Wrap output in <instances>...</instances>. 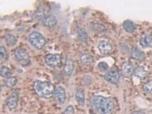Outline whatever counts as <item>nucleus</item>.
<instances>
[{"label":"nucleus","instance_id":"1","mask_svg":"<svg viewBox=\"0 0 152 114\" xmlns=\"http://www.w3.org/2000/svg\"><path fill=\"white\" fill-rule=\"evenodd\" d=\"M92 109L97 114H113L115 107V100L113 97H105L101 95H94L91 98Z\"/></svg>","mask_w":152,"mask_h":114},{"label":"nucleus","instance_id":"2","mask_svg":"<svg viewBox=\"0 0 152 114\" xmlns=\"http://www.w3.org/2000/svg\"><path fill=\"white\" fill-rule=\"evenodd\" d=\"M34 89L37 94L44 99H50L54 94L53 86L49 81H36L34 84Z\"/></svg>","mask_w":152,"mask_h":114},{"label":"nucleus","instance_id":"3","mask_svg":"<svg viewBox=\"0 0 152 114\" xmlns=\"http://www.w3.org/2000/svg\"><path fill=\"white\" fill-rule=\"evenodd\" d=\"M30 43L37 50H42L46 45V39L37 31L31 32L28 37Z\"/></svg>","mask_w":152,"mask_h":114},{"label":"nucleus","instance_id":"4","mask_svg":"<svg viewBox=\"0 0 152 114\" xmlns=\"http://www.w3.org/2000/svg\"><path fill=\"white\" fill-rule=\"evenodd\" d=\"M14 55L16 60L23 66H26L31 63L28 53L22 48H17L14 50Z\"/></svg>","mask_w":152,"mask_h":114},{"label":"nucleus","instance_id":"5","mask_svg":"<svg viewBox=\"0 0 152 114\" xmlns=\"http://www.w3.org/2000/svg\"><path fill=\"white\" fill-rule=\"evenodd\" d=\"M119 72L117 68L113 67L104 75V79L112 85H117L119 81Z\"/></svg>","mask_w":152,"mask_h":114},{"label":"nucleus","instance_id":"6","mask_svg":"<svg viewBox=\"0 0 152 114\" xmlns=\"http://www.w3.org/2000/svg\"><path fill=\"white\" fill-rule=\"evenodd\" d=\"M45 62L49 67H57L62 63V57L59 54H47L45 56Z\"/></svg>","mask_w":152,"mask_h":114},{"label":"nucleus","instance_id":"7","mask_svg":"<svg viewBox=\"0 0 152 114\" xmlns=\"http://www.w3.org/2000/svg\"><path fill=\"white\" fill-rule=\"evenodd\" d=\"M54 97H55L56 101L57 104L62 105L66 102V94L65 88L62 86H58L56 90L54 91Z\"/></svg>","mask_w":152,"mask_h":114},{"label":"nucleus","instance_id":"8","mask_svg":"<svg viewBox=\"0 0 152 114\" xmlns=\"http://www.w3.org/2000/svg\"><path fill=\"white\" fill-rule=\"evenodd\" d=\"M42 24L44 26L47 27L49 28H53L56 26L57 24V19L53 15L48 13L44 16L43 20L41 21Z\"/></svg>","mask_w":152,"mask_h":114},{"label":"nucleus","instance_id":"9","mask_svg":"<svg viewBox=\"0 0 152 114\" xmlns=\"http://www.w3.org/2000/svg\"><path fill=\"white\" fill-rule=\"evenodd\" d=\"M122 75L124 78H130L133 75L135 70H134V66L132 63L130 62H125L122 65Z\"/></svg>","mask_w":152,"mask_h":114},{"label":"nucleus","instance_id":"10","mask_svg":"<svg viewBox=\"0 0 152 114\" xmlns=\"http://www.w3.org/2000/svg\"><path fill=\"white\" fill-rule=\"evenodd\" d=\"M98 50L100 53L103 55L109 54L112 51L113 47L110 42L107 40H100L98 43Z\"/></svg>","mask_w":152,"mask_h":114},{"label":"nucleus","instance_id":"11","mask_svg":"<svg viewBox=\"0 0 152 114\" xmlns=\"http://www.w3.org/2000/svg\"><path fill=\"white\" fill-rule=\"evenodd\" d=\"M18 92L15 91L8 97L6 104L10 110H14L17 107L18 102Z\"/></svg>","mask_w":152,"mask_h":114},{"label":"nucleus","instance_id":"12","mask_svg":"<svg viewBox=\"0 0 152 114\" xmlns=\"http://www.w3.org/2000/svg\"><path fill=\"white\" fill-rule=\"evenodd\" d=\"M131 56L133 59L139 62H142L145 59V53L136 47H133L131 50Z\"/></svg>","mask_w":152,"mask_h":114},{"label":"nucleus","instance_id":"13","mask_svg":"<svg viewBox=\"0 0 152 114\" xmlns=\"http://www.w3.org/2000/svg\"><path fill=\"white\" fill-rule=\"evenodd\" d=\"M139 43H140V45L144 48L152 47V36L147 34H143L141 36Z\"/></svg>","mask_w":152,"mask_h":114},{"label":"nucleus","instance_id":"14","mask_svg":"<svg viewBox=\"0 0 152 114\" xmlns=\"http://www.w3.org/2000/svg\"><path fill=\"white\" fill-rule=\"evenodd\" d=\"M74 62L70 58H67L64 66V72L66 75H71L74 71Z\"/></svg>","mask_w":152,"mask_h":114},{"label":"nucleus","instance_id":"15","mask_svg":"<svg viewBox=\"0 0 152 114\" xmlns=\"http://www.w3.org/2000/svg\"><path fill=\"white\" fill-rule=\"evenodd\" d=\"M76 34H77V37H78V39L82 43H88V34H87L86 31H85L82 28H79L77 29L76 31Z\"/></svg>","mask_w":152,"mask_h":114},{"label":"nucleus","instance_id":"16","mask_svg":"<svg viewBox=\"0 0 152 114\" xmlns=\"http://www.w3.org/2000/svg\"><path fill=\"white\" fill-rule=\"evenodd\" d=\"M134 75L139 78H145L148 75V72L142 66H138L135 69Z\"/></svg>","mask_w":152,"mask_h":114},{"label":"nucleus","instance_id":"17","mask_svg":"<svg viewBox=\"0 0 152 114\" xmlns=\"http://www.w3.org/2000/svg\"><path fill=\"white\" fill-rule=\"evenodd\" d=\"M123 29H124L127 33L130 34L133 33V32L135 31V29H136L135 24H134L132 21H130V20H126V21H125L123 24Z\"/></svg>","mask_w":152,"mask_h":114},{"label":"nucleus","instance_id":"18","mask_svg":"<svg viewBox=\"0 0 152 114\" xmlns=\"http://www.w3.org/2000/svg\"><path fill=\"white\" fill-rule=\"evenodd\" d=\"M17 38L12 34H7L5 36V42L9 47H13L17 43Z\"/></svg>","mask_w":152,"mask_h":114},{"label":"nucleus","instance_id":"19","mask_svg":"<svg viewBox=\"0 0 152 114\" xmlns=\"http://www.w3.org/2000/svg\"><path fill=\"white\" fill-rule=\"evenodd\" d=\"M75 100L79 105H84V104H85V92H84V91L82 90V89H81V88L78 89V90H77V91H76Z\"/></svg>","mask_w":152,"mask_h":114},{"label":"nucleus","instance_id":"20","mask_svg":"<svg viewBox=\"0 0 152 114\" xmlns=\"http://www.w3.org/2000/svg\"><path fill=\"white\" fill-rule=\"evenodd\" d=\"M80 60L81 63L84 65H90L94 62V58L91 55L88 53H83L81 54L80 57Z\"/></svg>","mask_w":152,"mask_h":114},{"label":"nucleus","instance_id":"21","mask_svg":"<svg viewBox=\"0 0 152 114\" xmlns=\"http://www.w3.org/2000/svg\"><path fill=\"white\" fill-rule=\"evenodd\" d=\"M46 15L47 14L45 13L44 9H43V7H39L37 9V11L35 12L34 14L33 17H34V18L36 19V20H38V21H41Z\"/></svg>","mask_w":152,"mask_h":114},{"label":"nucleus","instance_id":"22","mask_svg":"<svg viewBox=\"0 0 152 114\" xmlns=\"http://www.w3.org/2000/svg\"><path fill=\"white\" fill-rule=\"evenodd\" d=\"M17 81L18 79L16 77H15V76H11L9 78H6V80L5 81V85L6 88H13L17 84Z\"/></svg>","mask_w":152,"mask_h":114},{"label":"nucleus","instance_id":"23","mask_svg":"<svg viewBox=\"0 0 152 114\" xmlns=\"http://www.w3.org/2000/svg\"><path fill=\"white\" fill-rule=\"evenodd\" d=\"M0 75L3 78H8L9 77H11V75H12V70L9 67L2 66L1 67V70H0Z\"/></svg>","mask_w":152,"mask_h":114},{"label":"nucleus","instance_id":"24","mask_svg":"<svg viewBox=\"0 0 152 114\" xmlns=\"http://www.w3.org/2000/svg\"><path fill=\"white\" fill-rule=\"evenodd\" d=\"M9 58V54H8L7 50L4 47H0V59H1V62H3L4 61L8 60Z\"/></svg>","mask_w":152,"mask_h":114},{"label":"nucleus","instance_id":"25","mask_svg":"<svg viewBox=\"0 0 152 114\" xmlns=\"http://www.w3.org/2000/svg\"><path fill=\"white\" fill-rule=\"evenodd\" d=\"M93 28H94V30L99 34H104L106 33V31H107L106 28L104 26V25L100 24H97V23L93 24Z\"/></svg>","mask_w":152,"mask_h":114},{"label":"nucleus","instance_id":"26","mask_svg":"<svg viewBox=\"0 0 152 114\" xmlns=\"http://www.w3.org/2000/svg\"><path fill=\"white\" fill-rule=\"evenodd\" d=\"M144 91L146 94H152V80L148 81L147 83H145L143 86Z\"/></svg>","mask_w":152,"mask_h":114},{"label":"nucleus","instance_id":"27","mask_svg":"<svg viewBox=\"0 0 152 114\" xmlns=\"http://www.w3.org/2000/svg\"><path fill=\"white\" fill-rule=\"evenodd\" d=\"M63 114H75L74 107L72 105H69L66 109H65Z\"/></svg>","mask_w":152,"mask_h":114},{"label":"nucleus","instance_id":"28","mask_svg":"<svg viewBox=\"0 0 152 114\" xmlns=\"http://www.w3.org/2000/svg\"><path fill=\"white\" fill-rule=\"evenodd\" d=\"M97 67H98L101 71H105V70H107V69H108V65H107V63H106V62H101L99 63Z\"/></svg>","mask_w":152,"mask_h":114},{"label":"nucleus","instance_id":"29","mask_svg":"<svg viewBox=\"0 0 152 114\" xmlns=\"http://www.w3.org/2000/svg\"><path fill=\"white\" fill-rule=\"evenodd\" d=\"M132 114H145V113L142 110H137V111H134L132 113Z\"/></svg>","mask_w":152,"mask_h":114}]
</instances>
